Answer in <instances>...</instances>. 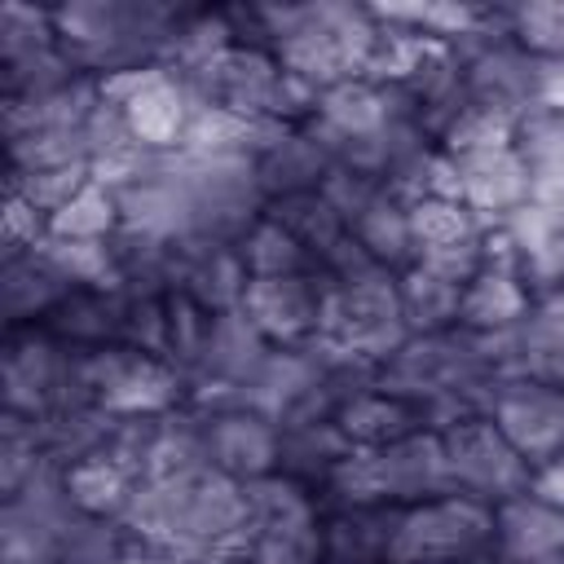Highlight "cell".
<instances>
[{"mask_svg": "<svg viewBox=\"0 0 564 564\" xmlns=\"http://www.w3.org/2000/svg\"><path fill=\"white\" fill-rule=\"evenodd\" d=\"M251 18L260 31V48H269L278 66L317 97L330 93L335 84L361 79L370 48L379 40L375 13L339 0L251 4Z\"/></svg>", "mask_w": 564, "mask_h": 564, "instance_id": "cell-1", "label": "cell"}, {"mask_svg": "<svg viewBox=\"0 0 564 564\" xmlns=\"http://www.w3.org/2000/svg\"><path fill=\"white\" fill-rule=\"evenodd\" d=\"M388 564H498L494 507L467 494L401 507Z\"/></svg>", "mask_w": 564, "mask_h": 564, "instance_id": "cell-2", "label": "cell"}, {"mask_svg": "<svg viewBox=\"0 0 564 564\" xmlns=\"http://www.w3.org/2000/svg\"><path fill=\"white\" fill-rule=\"evenodd\" d=\"M79 388L84 397L115 414V419H137V414H167L185 405V375L172 361L145 357L128 344H106V348H79Z\"/></svg>", "mask_w": 564, "mask_h": 564, "instance_id": "cell-3", "label": "cell"}, {"mask_svg": "<svg viewBox=\"0 0 564 564\" xmlns=\"http://www.w3.org/2000/svg\"><path fill=\"white\" fill-rule=\"evenodd\" d=\"M445 454H449V471H454V494H467L476 502H507L529 494L533 485V467L516 454V445L498 432V423L489 414L454 423L449 432H441Z\"/></svg>", "mask_w": 564, "mask_h": 564, "instance_id": "cell-4", "label": "cell"}, {"mask_svg": "<svg viewBox=\"0 0 564 564\" xmlns=\"http://www.w3.org/2000/svg\"><path fill=\"white\" fill-rule=\"evenodd\" d=\"M101 97L123 106L132 137L154 150V154H172L185 141L189 115H194V97L185 93V84L167 70V66H137V70H115L101 75Z\"/></svg>", "mask_w": 564, "mask_h": 564, "instance_id": "cell-5", "label": "cell"}, {"mask_svg": "<svg viewBox=\"0 0 564 564\" xmlns=\"http://www.w3.org/2000/svg\"><path fill=\"white\" fill-rule=\"evenodd\" d=\"M489 419L516 445V454L538 471L564 458V388H546L533 379H511L498 388Z\"/></svg>", "mask_w": 564, "mask_h": 564, "instance_id": "cell-6", "label": "cell"}, {"mask_svg": "<svg viewBox=\"0 0 564 564\" xmlns=\"http://www.w3.org/2000/svg\"><path fill=\"white\" fill-rule=\"evenodd\" d=\"M322 291H326L322 269L300 273V278H251L242 295V313L260 326V335L273 348H295L317 335Z\"/></svg>", "mask_w": 564, "mask_h": 564, "instance_id": "cell-7", "label": "cell"}, {"mask_svg": "<svg viewBox=\"0 0 564 564\" xmlns=\"http://www.w3.org/2000/svg\"><path fill=\"white\" fill-rule=\"evenodd\" d=\"M269 352H273V344L260 335V326L242 308L212 313L203 361L189 375V388H225V392H234L242 401L247 383L260 375V366L269 361Z\"/></svg>", "mask_w": 564, "mask_h": 564, "instance_id": "cell-8", "label": "cell"}, {"mask_svg": "<svg viewBox=\"0 0 564 564\" xmlns=\"http://www.w3.org/2000/svg\"><path fill=\"white\" fill-rule=\"evenodd\" d=\"M379 476L392 507H419L454 494V471L441 432H410L392 445H379Z\"/></svg>", "mask_w": 564, "mask_h": 564, "instance_id": "cell-9", "label": "cell"}, {"mask_svg": "<svg viewBox=\"0 0 564 564\" xmlns=\"http://www.w3.org/2000/svg\"><path fill=\"white\" fill-rule=\"evenodd\" d=\"M247 282H251V273H247L238 247H225L212 238L172 242V291H185L207 313L242 308Z\"/></svg>", "mask_w": 564, "mask_h": 564, "instance_id": "cell-10", "label": "cell"}, {"mask_svg": "<svg viewBox=\"0 0 564 564\" xmlns=\"http://www.w3.org/2000/svg\"><path fill=\"white\" fill-rule=\"evenodd\" d=\"M467 75V97L471 106L498 110L507 119H524L533 110V88H538V57H529L516 40H498L471 62H463Z\"/></svg>", "mask_w": 564, "mask_h": 564, "instance_id": "cell-11", "label": "cell"}, {"mask_svg": "<svg viewBox=\"0 0 564 564\" xmlns=\"http://www.w3.org/2000/svg\"><path fill=\"white\" fill-rule=\"evenodd\" d=\"M454 167H458V198L485 225H502L516 207L529 203V167L516 145L463 154V159H454Z\"/></svg>", "mask_w": 564, "mask_h": 564, "instance_id": "cell-12", "label": "cell"}, {"mask_svg": "<svg viewBox=\"0 0 564 564\" xmlns=\"http://www.w3.org/2000/svg\"><path fill=\"white\" fill-rule=\"evenodd\" d=\"M278 445H282V432L260 410H247L242 405V410L207 414L212 467H220L234 480H256V476L278 471Z\"/></svg>", "mask_w": 564, "mask_h": 564, "instance_id": "cell-13", "label": "cell"}, {"mask_svg": "<svg viewBox=\"0 0 564 564\" xmlns=\"http://www.w3.org/2000/svg\"><path fill=\"white\" fill-rule=\"evenodd\" d=\"M507 238L516 242L520 282L533 304L564 286V216L542 203H524L502 220Z\"/></svg>", "mask_w": 564, "mask_h": 564, "instance_id": "cell-14", "label": "cell"}, {"mask_svg": "<svg viewBox=\"0 0 564 564\" xmlns=\"http://www.w3.org/2000/svg\"><path fill=\"white\" fill-rule=\"evenodd\" d=\"M392 119V106H388V88L370 84V79H348V84H335L330 93L317 97V110L308 123H300L308 137H317L330 159L344 141H357V137H370L379 132L383 123Z\"/></svg>", "mask_w": 564, "mask_h": 564, "instance_id": "cell-15", "label": "cell"}, {"mask_svg": "<svg viewBox=\"0 0 564 564\" xmlns=\"http://www.w3.org/2000/svg\"><path fill=\"white\" fill-rule=\"evenodd\" d=\"M494 542L498 564H538L564 555V511L546 507L533 494L507 498L494 507Z\"/></svg>", "mask_w": 564, "mask_h": 564, "instance_id": "cell-16", "label": "cell"}, {"mask_svg": "<svg viewBox=\"0 0 564 564\" xmlns=\"http://www.w3.org/2000/svg\"><path fill=\"white\" fill-rule=\"evenodd\" d=\"M70 291H75V282L40 247L4 260V269H0V300H4L9 326H40Z\"/></svg>", "mask_w": 564, "mask_h": 564, "instance_id": "cell-17", "label": "cell"}, {"mask_svg": "<svg viewBox=\"0 0 564 564\" xmlns=\"http://www.w3.org/2000/svg\"><path fill=\"white\" fill-rule=\"evenodd\" d=\"M242 507H247V533L251 542L264 533H291V529H313L322 524V498L308 494L304 480L286 471H269L256 480H242Z\"/></svg>", "mask_w": 564, "mask_h": 564, "instance_id": "cell-18", "label": "cell"}, {"mask_svg": "<svg viewBox=\"0 0 564 564\" xmlns=\"http://www.w3.org/2000/svg\"><path fill=\"white\" fill-rule=\"evenodd\" d=\"M335 167L330 150L308 137L304 128H286L278 141H269L256 154V172H260V189L264 198H291V194H313L322 185V176Z\"/></svg>", "mask_w": 564, "mask_h": 564, "instance_id": "cell-19", "label": "cell"}, {"mask_svg": "<svg viewBox=\"0 0 564 564\" xmlns=\"http://www.w3.org/2000/svg\"><path fill=\"white\" fill-rule=\"evenodd\" d=\"M401 507H339L322 516L326 564H388V542L397 533Z\"/></svg>", "mask_w": 564, "mask_h": 564, "instance_id": "cell-20", "label": "cell"}, {"mask_svg": "<svg viewBox=\"0 0 564 564\" xmlns=\"http://www.w3.org/2000/svg\"><path fill=\"white\" fill-rule=\"evenodd\" d=\"M40 326H44L57 344H66V348H106V344H119L123 295H119V291H88V286H75Z\"/></svg>", "mask_w": 564, "mask_h": 564, "instance_id": "cell-21", "label": "cell"}, {"mask_svg": "<svg viewBox=\"0 0 564 564\" xmlns=\"http://www.w3.org/2000/svg\"><path fill=\"white\" fill-rule=\"evenodd\" d=\"M97 101H101V84L93 75H79L44 97H4V141L44 128H84Z\"/></svg>", "mask_w": 564, "mask_h": 564, "instance_id": "cell-22", "label": "cell"}, {"mask_svg": "<svg viewBox=\"0 0 564 564\" xmlns=\"http://www.w3.org/2000/svg\"><path fill=\"white\" fill-rule=\"evenodd\" d=\"M352 238L366 247V256L388 269V273H405L419 264V247H414V234H410V207L397 198V194H379L352 225Z\"/></svg>", "mask_w": 564, "mask_h": 564, "instance_id": "cell-23", "label": "cell"}, {"mask_svg": "<svg viewBox=\"0 0 564 564\" xmlns=\"http://www.w3.org/2000/svg\"><path fill=\"white\" fill-rule=\"evenodd\" d=\"M529 308H533V295L524 291L520 273L480 269V273L463 286L458 326H467V330H502V326H516Z\"/></svg>", "mask_w": 564, "mask_h": 564, "instance_id": "cell-24", "label": "cell"}, {"mask_svg": "<svg viewBox=\"0 0 564 564\" xmlns=\"http://www.w3.org/2000/svg\"><path fill=\"white\" fill-rule=\"evenodd\" d=\"M339 432L352 441V445H392L410 432L423 427V410L401 401V397H388V392H366L357 401H348L339 414H335Z\"/></svg>", "mask_w": 564, "mask_h": 564, "instance_id": "cell-25", "label": "cell"}, {"mask_svg": "<svg viewBox=\"0 0 564 564\" xmlns=\"http://www.w3.org/2000/svg\"><path fill=\"white\" fill-rule=\"evenodd\" d=\"M282 445H278V471L295 476V480H326L330 467L352 449V441L339 432L335 419H317V423H295V427H278Z\"/></svg>", "mask_w": 564, "mask_h": 564, "instance_id": "cell-26", "label": "cell"}, {"mask_svg": "<svg viewBox=\"0 0 564 564\" xmlns=\"http://www.w3.org/2000/svg\"><path fill=\"white\" fill-rule=\"evenodd\" d=\"M132 489H137V476H128L119 463L93 454V458H79L66 467V494H70V507L84 511V516H101V520H123L128 502H132Z\"/></svg>", "mask_w": 564, "mask_h": 564, "instance_id": "cell-27", "label": "cell"}, {"mask_svg": "<svg viewBox=\"0 0 564 564\" xmlns=\"http://www.w3.org/2000/svg\"><path fill=\"white\" fill-rule=\"evenodd\" d=\"M238 256H242V264H247L251 278H300V273L322 269L317 256H313L291 229H282L273 216H260V220L242 234Z\"/></svg>", "mask_w": 564, "mask_h": 564, "instance_id": "cell-28", "label": "cell"}, {"mask_svg": "<svg viewBox=\"0 0 564 564\" xmlns=\"http://www.w3.org/2000/svg\"><path fill=\"white\" fill-rule=\"evenodd\" d=\"M397 291H401V317L410 326V335H441V330H454L458 326V304H463V286L454 282H441L436 273L427 269H405L397 278Z\"/></svg>", "mask_w": 564, "mask_h": 564, "instance_id": "cell-29", "label": "cell"}, {"mask_svg": "<svg viewBox=\"0 0 564 564\" xmlns=\"http://www.w3.org/2000/svg\"><path fill=\"white\" fill-rule=\"evenodd\" d=\"M264 216H273L282 229H291L317 260L348 234V225H344V216L313 189V194H291V198H273L269 207H264Z\"/></svg>", "mask_w": 564, "mask_h": 564, "instance_id": "cell-30", "label": "cell"}, {"mask_svg": "<svg viewBox=\"0 0 564 564\" xmlns=\"http://www.w3.org/2000/svg\"><path fill=\"white\" fill-rule=\"evenodd\" d=\"M516 335H520V375L546 388H564V322L533 304L520 317Z\"/></svg>", "mask_w": 564, "mask_h": 564, "instance_id": "cell-31", "label": "cell"}, {"mask_svg": "<svg viewBox=\"0 0 564 564\" xmlns=\"http://www.w3.org/2000/svg\"><path fill=\"white\" fill-rule=\"evenodd\" d=\"M322 489H326L322 511H339V507H383L388 494H383V476H379V449H375V445H352V449L330 467V476L322 480Z\"/></svg>", "mask_w": 564, "mask_h": 564, "instance_id": "cell-32", "label": "cell"}, {"mask_svg": "<svg viewBox=\"0 0 564 564\" xmlns=\"http://www.w3.org/2000/svg\"><path fill=\"white\" fill-rule=\"evenodd\" d=\"M119 234V203L106 185L88 181L57 216H48V238H70V242H110Z\"/></svg>", "mask_w": 564, "mask_h": 564, "instance_id": "cell-33", "label": "cell"}, {"mask_svg": "<svg viewBox=\"0 0 564 564\" xmlns=\"http://www.w3.org/2000/svg\"><path fill=\"white\" fill-rule=\"evenodd\" d=\"M489 225L467 203H458V198H414L410 203V234H414L419 256L436 251V247H454V242L476 238Z\"/></svg>", "mask_w": 564, "mask_h": 564, "instance_id": "cell-34", "label": "cell"}, {"mask_svg": "<svg viewBox=\"0 0 564 564\" xmlns=\"http://www.w3.org/2000/svg\"><path fill=\"white\" fill-rule=\"evenodd\" d=\"M40 251L75 282L88 291H119L123 286V269L115 260L110 242H70V238H44Z\"/></svg>", "mask_w": 564, "mask_h": 564, "instance_id": "cell-35", "label": "cell"}, {"mask_svg": "<svg viewBox=\"0 0 564 564\" xmlns=\"http://www.w3.org/2000/svg\"><path fill=\"white\" fill-rule=\"evenodd\" d=\"M75 163H93L84 128H44L9 141V172H48Z\"/></svg>", "mask_w": 564, "mask_h": 564, "instance_id": "cell-36", "label": "cell"}, {"mask_svg": "<svg viewBox=\"0 0 564 564\" xmlns=\"http://www.w3.org/2000/svg\"><path fill=\"white\" fill-rule=\"evenodd\" d=\"M502 145H516V119H507L498 110H485V106H467L441 137V150L449 159L480 154V150H502Z\"/></svg>", "mask_w": 564, "mask_h": 564, "instance_id": "cell-37", "label": "cell"}, {"mask_svg": "<svg viewBox=\"0 0 564 564\" xmlns=\"http://www.w3.org/2000/svg\"><path fill=\"white\" fill-rule=\"evenodd\" d=\"M88 181H93V163H75V167H48V172H9L4 189L22 194L40 216H57Z\"/></svg>", "mask_w": 564, "mask_h": 564, "instance_id": "cell-38", "label": "cell"}, {"mask_svg": "<svg viewBox=\"0 0 564 564\" xmlns=\"http://www.w3.org/2000/svg\"><path fill=\"white\" fill-rule=\"evenodd\" d=\"M119 542H123L119 520L75 511V520L57 542V564H119Z\"/></svg>", "mask_w": 564, "mask_h": 564, "instance_id": "cell-39", "label": "cell"}, {"mask_svg": "<svg viewBox=\"0 0 564 564\" xmlns=\"http://www.w3.org/2000/svg\"><path fill=\"white\" fill-rule=\"evenodd\" d=\"M57 44V26H53V9H35V4H0V57L18 62L31 57L40 48Z\"/></svg>", "mask_w": 564, "mask_h": 564, "instance_id": "cell-40", "label": "cell"}, {"mask_svg": "<svg viewBox=\"0 0 564 564\" xmlns=\"http://www.w3.org/2000/svg\"><path fill=\"white\" fill-rule=\"evenodd\" d=\"M123 295V291H119ZM119 344L167 361L172 339H167V295H123V326Z\"/></svg>", "mask_w": 564, "mask_h": 564, "instance_id": "cell-41", "label": "cell"}, {"mask_svg": "<svg viewBox=\"0 0 564 564\" xmlns=\"http://www.w3.org/2000/svg\"><path fill=\"white\" fill-rule=\"evenodd\" d=\"M502 22L529 57H564V4H516Z\"/></svg>", "mask_w": 564, "mask_h": 564, "instance_id": "cell-42", "label": "cell"}, {"mask_svg": "<svg viewBox=\"0 0 564 564\" xmlns=\"http://www.w3.org/2000/svg\"><path fill=\"white\" fill-rule=\"evenodd\" d=\"M317 194L344 216V225L352 229L357 225V216L383 194V181L379 176H366V172H357V167H344V163H335L326 176H322V185H317Z\"/></svg>", "mask_w": 564, "mask_h": 564, "instance_id": "cell-43", "label": "cell"}, {"mask_svg": "<svg viewBox=\"0 0 564 564\" xmlns=\"http://www.w3.org/2000/svg\"><path fill=\"white\" fill-rule=\"evenodd\" d=\"M247 564H326V538H322V524L256 538Z\"/></svg>", "mask_w": 564, "mask_h": 564, "instance_id": "cell-44", "label": "cell"}, {"mask_svg": "<svg viewBox=\"0 0 564 564\" xmlns=\"http://www.w3.org/2000/svg\"><path fill=\"white\" fill-rule=\"evenodd\" d=\"M516 150L524 163H564V110H529L516 123Z\"/></svg>", "mask_w": 564, "mask_h": 564, "instance_id": "cell-45", "label": "cell"}, {"mask_svg": "<svg viewBox=\"0 0 564 564\" xmlns=\"http://www.w3.org/2000/svg\"><path fill=\"white\" fill-rule=\"evenodd\" d=\"M84 137H88V159L93 163H101V159H115V154H128V150H137L141 141L132 137V128H128V115H123V106H115V101H97V110L88 115V123H84Z\"/></svg>", "mask_w": 564, "mask_h": 564, "instance_id": "cell-46", "label": "cell"}, {"mask_svg": "<svg viewBox=\"0 0 564 564\" xmlns=\"http://www.w3.org/2000/svg\"><path fill=\"white\" fill-rule=\"evenodd\" d=\"M207 551L185 542V538H163V533H132L123 529L119 542V564H198Z\"/></svg>", "mask_w": 564, "mask_h": 564, "instance_id": "cell-47", "label": "cell"}, {"mask_svg": "<svg viewBox=\"0 0 564 564\" xmlns=\"http://www.w3.org/2000/svg\"><path fill=\"white\" fill-rule=\"evenodd\" d=\"M419 269L436 273L441 282H454V286H467L480 269H485V234L476 238H463L454 247H436V251H423L419 256Z\"/></svg>", "mask_w": 564, "mask_h": 564, "instance_id": "cell-48", "label": "cell"}, {"mask_svg": "<svg viewBox=\"0 0 564 564\" xmlns=\"http://www.w3.org/2000/svg\"><path fill=\"white\" fill-rule=\"evenodd\" d=\"M48 238V216H40L22 194L4 189V260L35 251Z\"/></svg>", "mask_w": 564, "mask_h": 564, "instance_id": "cell-49", "label": "cell"}, {"mask_svg": "<svg viewBox=\"0 0 564 564\" xmlns=\"http://www.w3.org/2000/svg\"><path fill=\"white\" fill-rule=\"evenodd\" d=\"M529 494H533V498H542L546 507L564 511V458H555V463L538 467V471H533V485H529Z\"/></svg>", "mask_w": 564, "mask_h": 564, "instance_id": "cell-50", "label": "cell"}, {"mask_svg": "<svg viewBox=\"0 0 564 564\" xmlns=\"http://www.w3.org/2000/svg\"><path fill=\"white\" fill-rule=\"evenodd\" d=\"M538 308H546L551 317H560V322H564V286H560V291H551V295H542V300H538Z\"/></svg>", "mask_w": 564, "mask_h": 564, "instance_id": "cell-51", "label": "cell"}, {"mask_svg": "<svg viewBox=\"0 0 564 564\" xmlns=\"http://www.w3.org/2000/svg\"><path fill=\"white\" fill-rule=\"evenodd\" d=\"M538 564H564V555H551V560H538Z\"/></svg>", "mask_w": 564, "mask_h": 564, "instance_id": "cell-52", "label": "cell"}, {"mask_svg": "<svg viewBox=\"0 0 564 564\" xmlns=\"http://www.w3.org/2000/svg\"><path fill=\"white\" fill-rule=\"evenodd\" d=\"M225 564H229V560H225Z\"/></svg>", "mask_w": 564, "mask_h": 564, "instance_id": "cell-53", "label": "cell"}]
</instances>
